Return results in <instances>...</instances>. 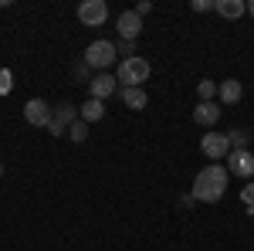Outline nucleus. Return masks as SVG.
Listing matches in <instances>:
<instances>
[{
	"label": "nucleus",
	"mask_w": 254,
	"mask_h": 251,
	"mask_svg": "<svg viewBox=\"0 0 254 251\" xmlns=\"http://www.w3.org/2000/svg\"><path fill=\"white\" fill-rule=\"evenodd\" d=\"M248 14H251V17H254V0H251V3H248Z\"/></svg>",
	"instance_id": "obj_25"
},
{
	"label": "nucleus",
	"mask_w": 254,
	"mask_h": 251,
	"mask_svg": "<svg viewBox=\"0 0 254 251\" xmlns=\"http://www.w3.org/2000/svg\"><path fill=\"white\" fill-rule=\"evenodd\" d=\"M0 176H3V163H0Z\"/></svg>",
	"instance_id": "obj_26"
},
{
	"label": "nucleus",
	"mask_w": 254,
	"mask_h": 251,
	"mask_svg": "<svg viewBox=\"0 0 254 251\" xmlns=\"http://www.w3.org/2000/svg\"><path fill=\"white\" fill-rule=\"evenodd\" d=\"M241 95H244V88H241V82H237V78H227V82H220V85H217V98H220L224 105L241 102Z\"/></svg>",
	"instance_id": "obj_12"
},
{
	"label": "nucleus",
	"mask_w": 254,
	"mask_h": 251,
	"mask_svg": "<svg viewBox=\"0 0 254 251\" xmlns=\"http://www.w3.org/2000/svg\"><path fill=\"white\" fill-rule=\"evenodd\" d=\"M48 133H51V136H64V133H68V129H64L61 122H55V119H51V126H48Z\"/></svg>",
	"instance_id": "obj_22"
},
{
	"label": "nucleus",
	"mask_w": 254,
	"mask_h": 251,
	"mask_svg": "<svg viewBox=\"0 0 254 251\" xmlns=\"http://www.w3.org/2000/svg\"><path fill=\"white\" fill-rule=\"evenodd\" d=\"M24 119H27V126L48 129V126H51V119H55V109H51L44 98H31V102H24Z\"/></svg>",
	"instance_id": "obj_5"
},
{
	"label": "nucleus",
	"mask_w": 254,
	"mask_h": 251,
	"mask_svg": "<svg viewBox=\"0 0 254 251\" xmlns=\"http://www.w3.org/2000/svg\"><path fill=\"white\" fill-rule=\"evenodd\" d=\"M227 167L224 163H207L193 180V200L200 204H217L224 193H227Z\"/></svg>",
	"instance_id": "obj_1"
},
{
	"label": "nucleus",
	"mask_w": 254,
	"mask_h": 251,
	"mask_svg": "<svg viewBox=\"0 0 254 251\" xmlns=\"http://www.w3.org/2000/svg\"><path fill=\"white\" fill-rule=\"evenodd\" d=\"M244 204H248V207H254V183H248V187H244Z\"/></svg>",
	"instance_id": "obj_23"
},
{
	"label": "nucleus",
	"mask_w": 254,
	"mask_h": 251,
	"mask_svg": "<svg viewBox=\"0 0 254 251\" xmlns=\"http://www.w3.org/2000/svg\"><path fill=\"white\" fill-rule=\"evenodd\" d=\"M78 20L85 27H102L105 20H109V7H105V0H85L78 7Z\"/></svg>",
	"instance_id": "obj_6"
},
{
	"label": "nucleus",
	"mask_w": 254,
	"mask_h": 251,
	"mask_svg": "<svg viewBox=\"0 0 254 251\" xmlns=\"http://www.w3.org/2000/svg\"><path fill=\"white\" fill-rule=\"evenodd\" d=\"M119 92V78L116 75H105V72H98L92 82H88V98H98V102H105L109 95H116Z\"/></svg>",
	"instance_id": "obj_8"
},
{
	"label": "nucleus",
	"mask_w": 254,
	"mask_h": 251,
	"mask_svg": "<svg viewBox=\"0 0 254 251\" xmlns=\"http://www.w3.org/2000/svg\"><path fill=\"white\" fill-rule=\"evenodd\" d=\"M55 122H61V126L68 129L71 122H78V109H75L71 102H58V105H55Z\"/></svg>",
	"instance_id": "obj_14"
},
{
	"label": "nucleus",
	"mask_w": 254,
	"mask_h": 251,
	"mask_svg": "<svg viewBox=\"0 0 254 251\" xmlns=\"http://www.w3.org/2000/svg\"><path fill=\"white\" fill-rule=\"evenodd\" d=\"M68 139H71V143H85V139H88V122H71V126H68Z\"/></svg>",
	"instance_id": "obj_16"
},
{
	"label": "nucleus",
	"mask_w": 254,
	"mask_h": 251,
	"mask_svg": "<svg viewBox=\"0 0 254 251\" xmlns=\"http://www.w3.org/2000/svg\"><path fill=\"white\" fill-rule=\"evenodd\" d=\"M132 51H136V41H119V55L132 58Z\"/></svg>",
	"instance_id": "obj_21"
},
{
	"label": "nucleus",
	"mask_w": 254,
	"mask_h": 251,
	"mask_svg": "<svg viewBox=\"0 0 254 251\" xmlns=\"http://www.w3.org/2000/svg\"><path fill=\"white\" fill-rule=\"evenodd\" d=\"M200 150L214 163L217 160H227L231 156V139H227V133H207V136H200Z\"/></svg>",
	"instance_id": "obj_4"
},
{
	"label": "nucleus",
	"mask_w": 254,
	"mask_h": 251,
	"mask_svg": "<svg viewBox=\"0 0 254 251\" xmlns=\"http://www.w3.org/2000/svg\"><path fill=\"white\" fill-rule=\"evenodd\" d=\"M214 10L227 20H237V17L248 14V3H244V0H214Z\"/></svg>",
	"instance_id": "obj_11"
},
{
	"label": "nucleus",
	"mask_w": 254,
	"mask_h": 251,
	"mask_svg": "<svg viewBox=\"0 0 254 251\" xmlns=\"http://www.w3.org/2000/svg\"><path fill=\"white\" fill-rule=\"evenodd\" d=\"M102 116H105V102H98V98H88V102L78 109V119H81V122H88V126L98 122Z\"/></svg>",
	"instance_id": "obj_13"
},
{
	"label": "nucleus",
	"mask_w": 254,
	"mask_h": 251,
	"mask_svg": "<svg viewBox=\"0 0 254 251\" xmlns=\"http://www.w3.org/2000/svg\"><path fill=\"white\" fill-rule=\"evenodd\" d=\"M116 58H119V48L112 41H92L88 51H85V65L95 68V72H105L109 65H116Z\"/></svg>",
	"instance_id": "obj_3"
},
{
	"label": "nucleus",
	"mask_w": 254,
	"mask_h": 251,
	"mask_svg": "<svg viewBox=\"0 0 254 251\" xmlns=\"http://www.w3.org/2000/svg\"><path fill=\"white\" fill-rule=\"evenodd\" d=\"M227 173L231 176H254V153L251 150H231L227 156Z\"/></svg>",
	"instance_id": "obj_7"
},
{
	"label": "nucleus",
	"mask_w": 254,
	"mask_h": 251,
	"mask_svg": "<svg viewBox=\"0 0 254 251\" xmlns=\"http://www.w3.org/2000/svg\"><path fill=\"white\" fill-rule=\"evenodd\" d=\"M227 139H231V150H248V129H231L227 133Z\"/></svg>",
	"instance_id": "obj_17"
},
{
	"label": "nucleus",
	"mask_w": 254,
	"mask_h": 251,
	"mask_svg": "<svg viewBox=\"0 0 254 251\" xmlns=\"http://www.w3.org/2000/svg\"><path fill=\"white\" fill-rule=\"evenodd\" d=\"M149 75H153V65L146 58H139V55H132V58H122L119 61V82H122V88H142V82H149Z\"/></svg>",
	"instance_id": "obj_2"
},
{
	"label": "nucleus",
	"mask_w": 254,
	"mask_h": 251,
	"mask_svg": "<svg viewBox=\"0 0 254 251\" xmlns=\"http://www.w3.org/2000/svg\"><path fill=\"white\" fill-rule=\"evenodd\" d=\"M10 88H14V75H10V72H0V95L10 92Z\"/></svg>",
	"instance_id": "obj_19"
},
{
	"label": "nucleus",
	"mask_w": 254,
	"mask_h": 251,
	"mask_svg": "<svg viewBox=\"0 0 254 251\" xmlns=\"http://www.w3.org/2000/svg\"><path fill=\"white\" fill-rule=\"evenodd\" d=\"M149 10H153V3H149V0H142V3H139V7H136V14H139V17H146Z\"/></svg>",
	"instance_id": "obj_24"
},
{
	"label": "nucleus",
	"mask_w": 254,
	"mask_h": 251,
	"mask_svg": "<svg viewBox=\"0 0 254 251\" xmlns=\"http://www.w3.org/2000/svg\"><path fill=\"white\" fill-rule=\"evenodd\" d=\"M196 92H200V102H214V95H217V85H214V82H207V78H203V82L196 85Z\"/></svg>",
	"instance_id": "obj_18"
},
{
	"label": "nucleus",
	"mask_w": 254,
	"mask_h": 251,
	"mask_svg": "<svg viewBox=\"0 0 254 251\" xmlns=\"http://www.w3.org/2000/svg\"><path fill=\"white\" fill-rule=\"evenodd\" d=\"M122 102H126L129 109H146L149 95H146V88H122Z\"/></svg>",
	"instance_id": "obj_15"
},
{
	"label": "nucleus",
	"mask_w": 254,
	"mask_h": 251,
	"mask_svg": "<svg viewBox=\"0 0 254 251\" xmlns=\"http://www.w3.org/2000/svg\"><path fill=\"white\" fill-rule=\"evenodd\" d=\"M217 119H220V105H217V102H200L193 109L196 126H217Z\"/></svg>",
	"instance_id": "obj_10"
},
{
	"label": "nucleus",
	"mask_w": 254,
	"mask_h": 251,
	"mask_svg": "<svg viewBox=\"0 0 254 251\" xmlns=\"http://www.w3.org/2000/svg\"><path fill=\"white\" fill-rule=\"evenodd\" d=\"M190 10H193V14H203V10H214V3H210V0H193Z\"/></svg>",
	"instance_id": "obj_20"
},
{
	"label": "nucleus",
	"mask_w": 254,
	"mask_h": 251,
	"mask_svg": "<svg viewBox=\"0 0 254 251\" xmlns=\"http://www.w3.org/2000/svg\"><path fill=\"white\" fill-rule=\"evenodd\" d=\"M116 27H119V38L122 41H136L142 34V17H139L136 10H126V14H119Z\"/></svg>",
	"instance_id": "obj_9"
}]
</instances>
